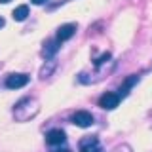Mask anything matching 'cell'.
Wrapping results in <instances>:
<instances>
[{
    "instance_id": "cell-11",
    "label": "cell",
    "mask_w": 152,
    "mask_h": 152,
    "mask_svg": "<svg viewBox=\"0 0 152 152\" xmlns=\"http://www.w3.org/2000/svg\"><path fill=\"white\" fill-rule=\"evenodd\" d=\"M32 4H36V6H40V4H44V2H48V0H31Z\"/></svg>"
},
{
    "instance_id": "cell-8",
    "label": "cell",
    "mask_w": 152,
    "mask_h": 152,
    "mask_svg": "<svg viewBox=\"0 0 152 152\" xmlns=\"http://www.w3.org/2000/svg\"><path fill=\"white\" fill-rule=\"evenodd\" d=\"M59 44H61V40H57V42H51L50 44V48H48V50H44V57H51L55 53L57 50H59Z\"/></svg>"
},
{
    "instance_id": "cell-12",
    "label": "cell",
    "mask_w": 152,
    "mask_h": 152,
    "mask_svg": "<svg viewBox=\"0 0 152 152\" xmlns=\"http://www.w3.org/2000/svg\"><path fill=\"white\" fill-rule=\"evenodd\" d=\"M4 25H6V21H4V17H0V28H2Z\"/></svg>"
},
{
    "instance_id": "cell-13",
    "label": "cell",
    "mask_w": 152,
    "mask_h": 152,
    "mask_svg": "<svg viewBox=\"0 0 152 152\" xmlns=\"http://www.w3.org/2000/svg\"><path fill=\"white\" fill-rule=\"evenodd\" d=\"M10 2V0H0V4H8Z\"/></svg>"
},
{
    "instance_id": "cell-3",
    "label": "cell",
    "mask_w": 152,
    "mask_h": 152,
    "mask_svg": "<svg viewBox=\"0 0 152 152\" xmlns=\"http://www.w3.org/2000/svg\"><path fill=\"white\" fill-rule=\"evenodd\" d=\"M27 84H28L27 74H12V76H8V80H6V88H10V89H19Z\"/></svg>"
},
{
    "instance_id": "cell-7",
    "label": "cell",
    "mask_w": 152,
    "mask_h": 152,
    "mask_svg": "<svg viewBox=\"0 0 152 152\" xmlns=\"http://www.w3.org/2000/svg\"><path fill=\"white\" fill-rule=\"evenodd\" d=\"M12 15H13L15 21H25L27 15H28V6H25V4H23V6H17L15 10H13Z\"/></svg>"
},
{
    "instance_id": "cell-4",
    "label": "cell",
    "mask_w": 152,
    "mask_h": 152,
    "mask_svg": "<svg viewBox=\"0 0 152 152\" xmlns=\"http://www.w3.org/2000/svg\"><path fill=\"white\" fill-rule=\"evenodd\" d=\"M65 139H66V137H65V131L63 129H51V131H48V135H46L48 145H51V146L63 145Z\"/></svg>"
},
{
    "instance_id": "cell-1",
    "label": "cell",
    "mask_w": 152,
    "mask_h": 152,
    "mask_svg": "<svg viewBox=\"0 0 152 152\" xmlns=\"http://www.w3.org/2000/svg\"><path fill=\"white\" fill-rule=\"evenodd\" d=\"M118 103H120V95L112 93V91H107L104 95H101V99H99V107L104 108V110H112V108H116Z\"/></svg>"
},
{
    "instance_id": "cell-5",
    "label": "cell",
    "mask_w": 152,
    "mask_h": 152,
    "mask_svg": "<svg viewBox=\"0 0 152 152\" xmlns=\"http://www.w3.org/2000/svg\"><path fill=\"white\" fill-rule=\"evenodd\" d=\"M76 32V25H72V23H66V25H61L59 31H57V40L65 42L69 40V38H72Z\"/></svg>"
},
{
    "instance_id": "cell-2",
    "label": "cell",
    "mask_w": 152,
    "mask_h": 152,
    "mask_svg": "<svg viewBox=\"0 0 152 152\" xmlns=\"http://www.w3.org/2000/svg\"><path fill=\"white\" fill-rule=\"evenodd\" d=\"M72 124H76L78 127H89L93 126V116L88 110H78L76 114H72Z\"/></svg>"
},
{
    "instance_id": "cell-6",
    "label": "cell",
    "mask_w": 152,
    "mask_h": 152,
    "mask_svg": "<svg viewBox=\"0 0 152 152\" xmlns=\"http://www.w3.org/2000/svg\"><path fill=\"white\" fill-rule=\"evenodd\" d=\"M97 137H88V139H82L80 141V152H93L97 150Z\"/></svg>"
},
{
    "instance_id": "cell-14",
    "label": "cell",
    "mask_w": 152,
    "mask_h": 152,
    "mask_svg": "<svg viewBox=\"0 0 152 152\" xmlns=\"http://www.w3.org/2000/svg\"><path fill=\"white\" fill-rule=\"evenodd\" d=\"M97 152H99V150H97Z\"/></svg>"
},
{
    "instance_id": "cell-9",
    "label": "cell",
    "mask_w": 152,
    "mask_h": 152,
    "mask_svg": "<svg viewBox=\"0 0 152 152\" xmlns=\"http://www.w3.org/2000/svg\"><path fill=\"white\" fill-rule=\"evenodd\" d=\"M137 82H139V78H137V76H131V78H127V80H126V84H124V88H122V91L126 93L127 89H129L133 84H137Z\"/></svg>"
},
{
    "instance_id": "cell-10",
    "label": "cell",
    "mask_w": 152,
    "mask_h": 152,
    "mask_svg": "<svg viewBox=\"0 0 152 152\" xmlns=\"http://www.w3.org/2000/svg\"><path fill=\"white\" fill-rule=\"evenodd\" d=\"M108 59H110V53H104V55H101V57H99V59H97V61H95V65H97V66H99V65H103V63H107V61H108Z\"/></svg>"
}]
</instances>
